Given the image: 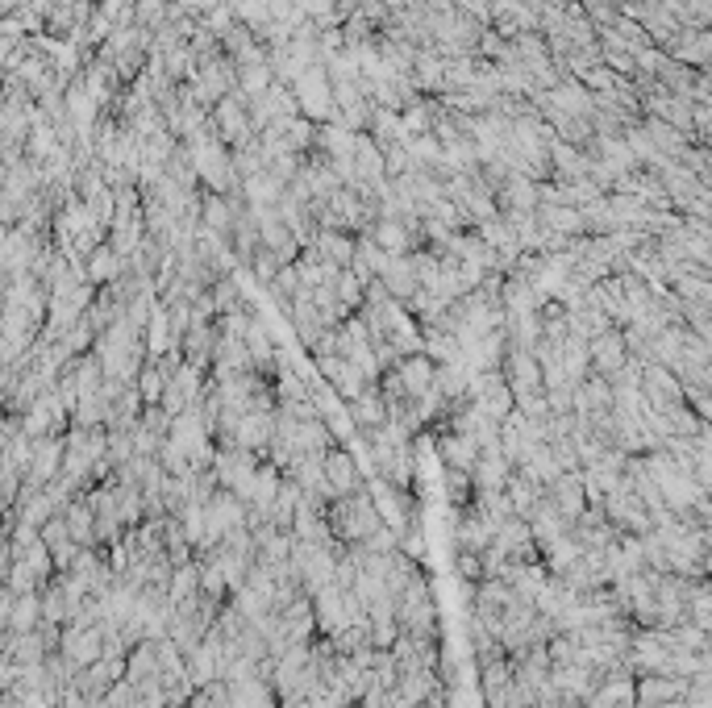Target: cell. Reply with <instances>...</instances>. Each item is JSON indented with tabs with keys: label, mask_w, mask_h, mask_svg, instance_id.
I'll return each mask as SVG.
<instances>
[{
	"label": "cell",
	"mask_w": 712,
	"mask_h": 708,
	"mask_svg": "<svg viewBox=\"0 0 712 708\" xmlns=\"http://www.w3.org/2000/svg\"><path fill=\"white\" fill-rule=\"evenodd\" d=\"M321 517H325V525H329V534H334L342 546H354V542H363V538H371L379 525V509H375V500H371V492H367V484L359 488V492H350V496H334L321 509Z\"/></svg>",
	"instance_id": "1"
},
{
	"label": "cell",
	"mask_w": 712,
	"mask_h": 708,
	"mask_svg": "<svg viewBox=\"0 0 712 708\" xmlns=\"http://www.w3.org/2000/svg\"><path fill=\"white\" fill-rule=\"evenodd\" d=\"M125 679H130L134 688H146V684H159V654H155V642H138L125 654Z\"/></svg>",
	"instance_id": "23"
},
{
	"label": "cell",
	"mask_w": 712,
	"mask_h": 708,
	"mask_svg": "<svg viewBox=\"0 0 712 708\" xmlns=\"http://www.w3.org/2000/svg\"><path fill=\"white\" fill-rule=\"evenodd\" d=\"M396 625L400 634H429V638H442L438 629V604H434V592L421 575L409 579V588L396 596Z\"/></svg>",
	"instance_id": "2"
},
{
	"label": "cell",
	"mask_w": 712,
	"mask_h": 708,
	"mask_svg": "<svg viewBox=\"0 0 712 708\" xmlns=\"http://www.w3.org/2000/svg\"><path fill=\"white\" fill-rule=\"evenodd\" d=\"M5 588H9L13 596H25V592H38V579H34V571L25 567L21 559H9V571H5Z\"/></svg>",
	"instance_id": "44"
},
{
	"label": "cell",
	"mask_w": 712,
	"mask_h": 708,
	"mask_svg": "<svg viewBox=\"0 0 712 708\" xmlns=\"http://www.w3.org/2000/svg\"><path fill=\"white\" fill-rule=\"evenodd\" d=\"M329 288H334V300H338V317H354L363 305V284H359V275H354L350 267L346 271H334V280H329Z\"/></svg>",
	"instance_id": "33"
},
{
	"label": "cell",
	"mask_w": 712,
	"mask_h": 708,
	"mask_svg": "<svg viewBox=\"0 0 712 708\" xmlns=\"http://www.w3.org/2000/svg\"><path fill=\"white\" fill-rule=\"evenodd\" d=\"M309 246L321 255V263L338 267V271H346L354 259V234H342V230H317V238Z\"/></svg>",
	"instance_id": "28"
},
{
	"label": "cell",
	"mask_w": 712,
	"mask_h": 708,
	"mask_svg": "<svg viewBox=\"0 0 712 708\" xmlns=\"http://www.w3.org/2000/svg\"><path fill=\"white\" fill-rule=\"evenodd\" d=\"M17 559H21L25 567H30V571H34V579H38V588L46 584V579H50V575H55V563H50V554H46V546H42V542H30V546H25V550L17 554Z\"/></svg>",
	"instance_id": "42"
},
{
	"label": "cell",
	"mask_w": 712,
	"mask_h": 708,
	"mask_svg": "<svg viewBox=\"0 0 712 708\" xmlns=\"http://www.w3.org/2000/svg\"><path fill=\"white\" fill-rule=\"evenodd\" d=\"M371 625V646L375 650H388L396 638H400V625L392 621V617H384V621H367Z\"/></svg>",
	"instance_id": "46"
},
{
	"label": "cell",
	"mask_w": 712,
	"mask_h": 708,
	"mask_svg": "<svg viewBox=\"0 0 712 708\" xmlns=\"http://www.w3.org/2000/svg\"><path fill=\"white\" fill-rule=\"evenodd\" d=\"M296 504H300V492H296L292 479L284 475V479H279V488H275V496H271V504H267V525H275V529H292Z\"/></svg>",
	"instance_id": "35"
},
{
	"label": "cell",
	"mask_w": 712,
	"mask_h": 708,
	"mask_svg": "<svg viewBox=\"0 0 712 708\" xmlns=\"http://www.w3.org/2000/svg\"><path fill=\"white\" fill-rule=\"evenodd\" d=\"M492 534H496V525L483 517L475 504H463L459 509V521H454V546H459L463 554H479L483 546L492 542Z\"/></svg>",
	"instance_id": "19"
},
{
	"label": "cell",
	"mask_w": 712,
	"mask_h": 708,
	"mask_svg": "<svg viewBox=\"0 0 712 708\" xmlns=\"http://www.w3.org/2000/svg\"><path fill=\"white\" fill-rule=\"evenodd\" d=\"M546 500L554 504V513L571 525L583 509H588V496H583V475H579V471H563V475H558L554 484L546 488Z\"/></svg>",
	"instance_id": "18"
},
{
	"label": "cell",
	"mask_w": 712,
	"mask_h": 708,
	"mask_svg": "<svg viewBox=\"0 0 712 708\" xmlns=\"http://www.w3.org/2000/svg\"><path fill=\"white\" fill-rule=\"evenodd\" d=\"M446 696H450L446 688H434V692H429L421 704H413V708H446Z\"/></svg>",
	"instance_id": "47"
},
{
	"label": "cell",
	"mask_w": 712,
	"mask_h": 708,
	"mask_svg": "<svg viewBox=\"0 0 712 708\" xmlns=\"http://www.w3.org/2000/svg\"><path fill=\"white\" fill-rule=\"evenodd\" d=\"M313 621H317V634H321V638L338 634L342 625H350V613H346V588L325 584V588L313 596Z\"/></svg>",
	"instance_id": "16"
},
{
	"label": "cell",
	"mask_w": 712,
	"mask_h": 708,
	"mask_svg": "<svg viewBox=\"0 0 712 708\" xmlns=\"http://www.w3.org/2000/svg\"><path fill=\"white\" fill-rule=\"evenodd\" d=\"M600 513H604V521L617 529V534H633V538H646L650 529H654V521H650V513H646V504L633 496L621 479H617V488H608L604 496H600Z\"/></svg>",
	"instance_id": "4"
},
{
	"label": "cell",
	"mask_w": 712,
	"mask_h": 708,
	"mask_svg": "<svg viewBox=\"0 0 712 708\" xmlns=\"http://www.w3.org/2000/svg\"><path fill=\"white\" fill-rule=\"evenodd\" d=\"M163 371L155 367V363H146L142 371H138V379H134V388H138V396H142V404H159V396H163Z\"/></svg>",
	"instance_id": "43"
},
{
	"label": "cell",
	"mask_w": 712,
	"mask_h": 708,
	"mask_svg": "<svg viewBox=\"0 0 712 708\" xmlns=\"http://www.w3.org/2000/svg\"><path fill=\"white\" fill-rule=\"evenodd\" d=\"M396 375H400V384H404V392H409L413 400H421L429 388H434V363L425 359V354H404V359L392 367Z\"/></svg>",
	"instance_id": "27"
},
{
	"label": "cell",
	"mask_w": 712,
	"mask_h": 708,
	"mask_svg": "<svg viewBox=\"0 0 712 708\" xmlns=\"http://www.w3.org/2000/svg\"><path fill=\"white\" fill-rule=\"evenodd\" d=\"M588 363H592V371L604 375V379H613V375L629 363V350H625V338H621L617 325H608L604 334H596V338L588 342Z\"/></svg>",
	"instance_id": "13"
},
{
	"label": "cell",
	"mask_w": 712,
	"mask_h": 708,
	"mask_svg": "<svg viewBox=\"0 0 712 708\" xmlns=\"http://www.w3.org/2000/svg\"><path fill=\"white\" fill-rule=\"evenodd\" d=\"M125 271V259L117 255V250L109 246V242H100L92 255L84 259V280L92 284V288H105V284H113L117 275Z\"/></svg>",
	"instance_id": "25"
},
{
	"label": "cell",
	"mask_w": 712,
	"mask_h": 708,
	"mask_svg": "<svg viewBox=\"0 0 712 708\" xmlns=\"http://www.w3.org/2000/svg\"><path fill=\"white\" fill-rule=\"evenodd\" d=\"M517 475H525L529 484H538V488H550V484H554V479L563 475V471H558V463H554L550 446H546V442H538L533 450H525V459L517 463Z\"/></svg>",
	"instance_id": "31"
},
{
	"label": "cell",
	"mask_w": 712,
	"mask_h": 708,
	"mask_svg": "<svg viewBox=\"0 0 712 708\" xmlns=\"http://www.w3.org/2000/svg\"><path fill=\"white\" fill-rule=\"evenodd\" d=\"M200 596V584H196V559L175 567L171 571V584H167V600L171 604H184V600H196Z\"/></svg>",
	"instance_id": "40"
},
{
	"label": "cell",
	"mask_w": 712,
	"mask_h": 708,
	"mask_svg": "<svg viewBox=\"0 0 712 708\" xmlns=\"http://www.w3.org/2000/svg\"><path fill=\"white\" fill-rule=\"evenodd\" d=\"M288 321H292V330H296V338H300V346L309 350L325 330H329V321L317 313V305H313V296L309 292H296V300H292V309H288Z\"/></svg>",
	"instance_id": "21"
},
{
	"label": "cell",
	"mask_w": 712,
	"mask_h": 708,
	"mask_svg": "<svg viewBox=\"0 0 712 708\" xmlns=\"http://www.w3.org/2000/svg\"><path fill=\"white\" fill-rule=\"evenodd\" d=\"M213 346H217V317L213 321H192L184 338H180V359L196 371H205L213 367Z\"/></svg>",
	"instance_id": "14"
},
{
	"label": "cell",
	"mask_w": 712,
	"mask_h": 708,
	"mask_svg": "<svg viewBox=\"0 0 712 708\" xmlns=\"http://www.w3.org/2000/svg\"><path fill=\"white\" fill-rule=\"evenodd\" d=\"M454 571H459V579H463V584L471 588V584H479V579H483V563H479V554H454Z\"/></svg>",
	"instance_id": "45"
},
{
	"label": "cell",
	"mask_w": 712,
	"mask_h": 708,
	"mask_svg": "<svg viewBox=\"0 0 712 708\" xmlns=\"http://www.w3.org/2000/svg\"><path fill=\"white\" fill-rule=\"evenodd\" d=\"M688 621L696 629H712V588L708 579H688Z\"/></svg>",
	"instance_id": "38"
},
{
	"label": "cell",
	"mask_w": 712,
	"mask_h": 708,
	"mask_svg": "<svg viewBox=\"0 0 712 708\" xmlns=\"http://www.w3.org/2000/svg\"><path fill=\"white\" fill-rule=\"evenodd\" d=\"M504 584L513 588L521 600H538V592L546 588V579H550V571L542 567V563H508L504 567Z\"/></svg>",
	"instance_id": "26"
},
{
	"label": "cell",
	"mask_w": 712,
	"mask_h": 708,
	"mask_svg": "<svg viewBox=\"0 0 712 708\" xmlns=\"http://www.w3.org/2000/svg\"><path fill=\"white\" fill-rule=\"evenodd\" d=\"M508 475H513V467L504 463V454H500V450H479V459H475V467H471V484H475V492H504Z\"/></svg>",
	"instance_id": "22"
},
{
	"label": "cell",
	"mask_w": 712,
	"mask_h": 708,
	"mask_svg": "<svg viewBox=\"0 0 712 708\" xmlns=\"http://www.w3.org/2000/svg\"><path fill=\"white\" fill-rule=\"evenodd\" d=\"M600 684V675L592 667H579V663H550V688L571 700V704H583Z\"/></svg>",
	"instance_id": "10"
},
{
	"label": "cell",
	"mask_w": 712,
	"mask_h": 708,
	"mask_svg": "<svg viewBox=\"0 0 712 708\" xmlns=\"http://www.w3.org/2000/svg\"><path fill=\"white\" fill-rule=\"evenodd\" d=\"M288 92H292V100H296V109H300L304 121H313V125L334 121V113H338L334 109V88H329V75H325L321 63L304 67L296 80L288 84Z\"/></svg>",
	"instance_id": "3"
},
{
	"label": "cell",
	"mask_w": 712,
	"mask_h": 708,
	"mask_svg": "<svg viewBox=\"0 0 712 708\" xmlns=\"http://www.w3.org/2000/svg\"><path fill=\"white\" fill-rule=\"evenodd\" d=\"M221 663H225V654H221V634H217V629H209V634L184 654V675H188V684H192V688H205V684H213V679H221Z\"/></svg>",
	"instance_id": "6"
},
{
	"label": "cell",
	"mask_w": 712,
	"mask_h": 708,
	"mask_svg": "<svg viewBox=\"0 0 712 708\" xmlns=\"http://www.w3.org/2000/svg\"><path fill=\"white\" fill-rule=\"evenodd\" d=\"M384 255H413V250L421 246V234H413L409 225H400V221H392V217H375L367 230H363Z\"/></svg>",
	"instance_id": "17"
},
{
	"label": "cell",
	"mask_w": 712,
	"mask_h": 708,
	"mask_svg": "<svg viewBox=\"0 0 712 708\" xmlns=\"http://www.w3.org/2000/svg\"><path fill=\"white\" fill-rule=\"evenodd\" d=\"M259 463H263V454H254V450H217L213 454V475H217L221 488H230L238 496Z\"/></svg>",
	"instance_id": "11"
},
{
	"label": "cell",
	"mask_w": 712,
	"mask_h": 708,
	"mask_svg": "<svg viewBox=\"0 0 712 708\" xmlns=\"http://www.w3.org/2000/svg\"><path fill=\"white\" fill-rule=\"evenodd\" d=\"M442 488H446V500L454 504V509H463V504H471V496H475L471 475H467V471H454V467H446Z\"/></svg>",
	"instance_id": "41"
},
{
	"label": "cell",
	"mask_w": 712,
	"mask_h": 708,
	"mask_svg": "<svg viewBox=\"0 0 712 708\" xmlns=\"http://www.w3.org/2000/svg\"><path fill=\"white\" fill-rule=\"evenodd\" d=\"M59 467H63V434L34 438L30 442V463H25V475H21V488L25 492H42L50 479L59 475Z\"/></svg>",
	"instance_id": "5"
},
{
	"label": "cell",
	"mask_w": 712,
	"mask_h": 708,
	"mask_svg": "<svg viewBox=\"0 0 712 708\" xmlns=\"http://www.w3.org/2000/svg\"><path fill=\"white\" fill-rule=\"evenodd\" d=\"M225 696H230V708H279L271 684L259 675L238 679V684H225Z\"/></svg>",
	"instance_id": "24"
},
{
	"label": "cell",
	"mask_w": 712,
	"mask_h": 708,
	"mask_svg": "<svg viewBox=\"0 0 712 708\" xmlns=\"http://www.w3.org/2000/svg\"><path fill=\"white\" fill-rule=\"evenodd\" d=\"M421 354L429 363H463V346H459V338L454 334H446V330H438V325H421Z\"/></svg>",
	"instance_id": "29"
},
{
	"label": "cell",
	"mask_w": 712,
	"mask_h": 708,
	"mask_svg": "<svg viewBox=\"0 0 712 708\" xmlns=\"http://www.w3.org/2000/svg\"><path fill=\"white\" fill-rule=\"evenodd\" d=\"M46 642H42V634H38V629H30V634H9L5 638V659L9 663H42L46 659Z\"/></svg>",
	"instance_id": "36"
},
{
	"label": "cell",
	"mask_w": 712,
	"mask_h": 708,
	"mask_svg": "<svg viewBox=\"0 0 712 708\" xmlns=\"http://www.w3.org/2000/svg\"><path fill=\"white\" fill-rule=\"evenodd\" d=\"M500 375L513 396L521 392H542V367L533 359V350H508L504 363H500Z\"/></svg>",
	"instance_id": "15"
},
{
	"label": "cell",
	"mask_w": 712,
	"mask_h": 708,
	"mask_svg": "<svg viewBox=\"0 0 712 708\" xmlns=\"http://www.w3.org/2000/svg\"><path fill=\"white\" fill-rule=\"evenodd\" d=\"M59 654H63L67 663H75V667L96 663V659H100V625H88V629H80V625H63V634H59Z\"/></svg>",
	"instance_id": "20"
},
{
	"label": "cell",
	"mask_w": 712,
	"mask_h": 708,
	"mask_svg": "<svg viewBox=\"0 0 712 708\" xmlns=\"http://www.w3.org/2000/svg\"><path fill=\"white\" fill-rule=\"evenodd\" d=\"M271 396H275V404H296V400H309L313 388L304 384V375H300V371L279 367L275 379H271Z\"/></svg>",
	"instance_id": "37"
},
{
	"label": "cell",
	"mask_w": 712,
	"mask_h": 708,
	"mask_svg": "<svg viewBox=\"0 0 712 708\" xmlns=\"http://www.w3.org/2000/svg\"><path fill=\"white\" fill-rule=\"evenodd\" d=\"M542 492L546 488H538V484H529V479L525 475H508V484H504V496H508V504H513V513L517 517H525L529 509H533V504H538L542 500Z\"/></svg>",
	"instance_id": "39"
},
{
	"label": "cell",
	"mask_w": 712,
	"mask_h": 708,
	"mask_svg": "<svg viewBox=\"0 0 712 708\" xmlns=\"http://www.w3.org/2000/svg\"><path fill=\"white\" fill-rule=\"evenodd\" d=\"M38 621H42V600H38V592L13 596L9 617H5V629H9V634H30V629H34Z\"/></svg>",
	"instance_id": "34"
},
{
	"label": "cell",
	"mask_w": 712,
	"mask_h": 708,
	"mask_svg": "<svg viewBox=\"0 0 712 708\" xmlns=\"http://www.w3.org/2000/svg\"><path fill=\"white\" fill-rule=\"evenodd\" d=\"M438 454H442V467H454V471L471 475V467L479 459V446L467 434H450V429H442L438 434Z\"/></svg>",
	"instance_id": "30"
},
{
	"label": "cell",
	"mask_w": 712,
	"mask_h": 708,
	"mask_svg": "<svg viewBox=\"0 0 712 708\" xmlns=\"http://www.w3.org/2000/svg\"><path fill=\"white\" fill-rule=\"evenodd\" d=\"M63 517V525H67V534H71V542L80 546V550H96V534H92V509H88V500L84 496H75L67 509L59 513Z\"/></svg>",
	"instance_id": "32"
},
{
	"label": "cell",
	"mask_w": 712,
	"mask_h": 708,
	"mask_svg": "<svg viewBox=\"0 0 712 708\" xmlns=\"http://www.w3.org/2000/svg\"><path fill=\"white\" fill-rule=\"evenodd\" d=\"M321 475H325V484L334 496H350V492L363 488V471H359V463H354V454L346 446H329L321 454Z\"/></svg>",
	"instance_id": "9"
},
{
	"label": "cell",
	"mask_w": 712,
	"mask_h": 708,
	"mask_svg": "<svg viewBox=\"0 0 712 708\" xmlns=\"http://www.w3.org/2000/svg\"><path fill=\"white\" fill-rule=\"evenodd\" d=\"M688 692V679H675V675H638L633 679V708H663L675 704Z\"/></svg>",
	"instance_id": "12"
},
{
	"label": "cell",
	"mask_w": 712,
	"mask_h": 708,
	"mask_svg": "<svg viewBox=\"0 0 712 708\" xmlns=\"http://www.w3.org/2000/svg\"><path fill=\"white\" fill-rule=\"evenodd\" d=\"M467 400L475 404L479 413H488V417H496V421H504L508 413H513V392H508V384H504V375H500V371L471 375Z\"/></svg>",
	"instance_id": "7"
},
{
	"label": "cell",
	"mask_w": 712,
	"mask_h": 708,
	"mask_svg": "<svg viewBox=\"0 0 712 708\" xmlns=\"http://www.w3.org/2000/svg\"><path fill=\"white\" fill-rule=\"evenodd\" d=\"M346 421L359 429V438L371 446V438L388 425V409H384V396H379L375 384H367L354 400H346Z\"/></svg>",
	"instance_id": "8"
}]
</instances>
